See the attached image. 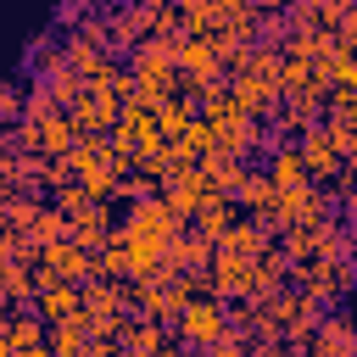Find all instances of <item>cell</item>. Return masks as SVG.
<instances>
[{
  "mask_svg": "<svg viewBox=\"0 0 357 357\" xmlns=\"http://www.w3.org/2000/svg\"><path fill=\"white\" fill-rule=\"evenodd\" d=\"M167 206H173V218L184 223V218H195L206 201H218V184L206 178V167H178L173 178H167V195H162Z\"/></svg>",
  "mask_w": 357,
  "mask_h": 357,
  "instance_id": "obj_1",
  "label": "cell"
},
{
  "mask_svg": "<svg viewBox=\"0 0 357 357\" xmlns=\"http://www.w3.org/2000/svg\"><path fill=\"white\" fill-rule=\"evenodd\" d=\"M78 134V123H67L61 112H50V106H33V123H28V145L33 151H45V156H73V139Z\"/></svg>",
  "mask_w": 357,
  "mask_h": 357,
  "instance_id": "obj_2",
  "label": "cell"
},
{
  "mask_svg": "<svg viewBox=\"0 0 357 357\" xmlns=\"http://www.w3.org/2000/svg\"><path fill=\"white\" fill-rule=\"evenodd\" d=\"M223 335H229V318H223L218 301H190L178 312V340L184 346H218Z\"/></svg>",
  "mask_w": 357,
  "mask_h": 357,
  "instance_id": "obj_3",
  "label": "cell"
},
{
  "mask_svg": "<svg viewBox=\"0 0 357 357\" xmlns=\"http://www.w3.org/2000/svg\"><path fill=\"white\" fill-rule=\"evenodd\" d=\"M84 268L95 273V257H89L84 245H73V240H61V245H50V251H45V268H39V290H56V284H73V279H84Z\"/></svg>",
  "mask_w": 357,
  "mask_h": 357,
  "instance_id": "obj_4",
  "label": "cell"
},
{
  "mask_svg": "<svg viewBox=\"0 0 357 357\" xmlns=\"http://www.w3.org/2000/svg\"><path fill=\"white\" fill-rule=\"evenodd\" d=\"M296 151H301V162H307V173H312V178H329V173L340 167V145H335V134H329V128L307 134Z\"/></svg>",
  "mask_w": 357,
  "mask_h": 357,
  "instance_id": "obj_5",
  "label": "cell"
},
{
  "mask_svg": "<svg viewBox=\"0 0 357 357\" xmlns=\"http://www.w3.org/2000/svg\"><path fill=\"white\" fill-rule=\"evenodd\" d=\"M307 162H301V151H273V162H268V184H273V195H296V190H307Z\"/></svg>",
  "mask_w": 357,
  "mask_h": 357,
  "instance_id": "obj_6",
  "label": "cell"
},
{
  "mask_svg": "<svg viewBox=\"0 0 357 357\" xmlns=\"http://www.w3.org/2000/svg\"><path fill=\"white\" fill-rule=\"evenodd\" d=\"M45 324H78L84 318V290H73V284H56V290H45Z\"/></svg>",
  "mask_w": 357,
  "mask_h": 357,
  "instance_id": "obj_7",
  "label": "cell"
},
{
  "mask_svg": "<svg viewBox=\"0 0 357 357\" xmlns=\"http://www.w3.org/2000/svg\"><path fill=\"white\" fill-rule=\"evenodd\" d=\"M17 351H39V318H17V324H11L6 357H17Z\"/></svg>",
  "mask_w": 357,
  "mask_h": 357,
  "instance_id": "obj_8",
  "label": "cell"
},
{
  "mask_svg": "<svg viewBox=\"0 0 357 357\" xmlns=\"http://www.w3.org/2000/svg\"><path fill=\"white\" fill-rule=\"evenodd\" d=\"M206 351H212V357H240V351H245V340H240V335L229 329V335H223L218 346H206Z\"/></svg>",
  "mask_w": 357,
  "mask_h": 357,
  "instance_id": "obj_9",
  "label": "cell"
},
{
  "mask_svg": "<svg viewBox=\"0 0 357 357\" xmlns=\"http://www.w3.org/2000/svg\"><path fill=\"white\" fill-rule=\"evenodd\" d=\"M0 117H17V95H11V89L0 95Z\"/></svg>",
  "mask_w": 357,
  "mask_h": 357,
  "instance_id": "obj_10",
  "label": "cell"
},
{
  "mask_svg": "<svg viewBox=\"0 0 357 357\" xmlns=\"http://www.w3.org/2000/svg\"><path fill=\"white\" fill-rule=\"evenodd\" d=\"M257 357H290L284 346H257Z\"/></svg>",
  "mask_w": 357,
  "mask_h": 357,
  "instance_id": "obj_11",
  "label": "cell"
},
{
  "mask_svg": "<svg viewBox=\"0 0 357 357\" xmlns=\"http://www.w3.org/2000/svg\"><path fill=\"white\" fill-rule=\"evenodd\" d=\"M17 357H50V351H17Z\"/></svg>",
  "mask_w": 357,
  "mask_h": 357,
  "instance_id": "obj_12",
  "label": "cell"
}]
</instances>
